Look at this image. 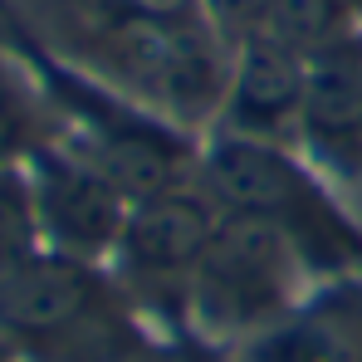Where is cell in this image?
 <instances>
[{
	"mask_svg": "<svg viewBox=\"0 0 362 362\" xmlns=\"http://www.w3.org/2000/svg\"><path fill=\"white\" fill-rule=\"evenodd\" d=\"M0 333L35 362H127L137 353L127 294L98 264L54 250L0 269Z\"/></svg>",
	"mask_w": 362,
	"mask_h": 362,
	"instance_id": "cell-1",
	"label": "cell"
},
{
	"mask_svg": "<svg viewBox=\"0 0 362 362\" xmlns=\"http://www.w3.org/2000/svg\"><path fill=\"white\" fill-rule=\"evenodd\" d=\"M269 5H274V0H201L206 25L216 30L221 45H230V54H235L240 45H250V40L264 30Z\"/></svg>",
	"mask_w": 362,
	"mask_h": 362,
	"instance_id": "cell-11",
	"label": "cell"
},
{
	"mask_svg": "<svg viewBox=\"0 0 362 362\" xmlns=\"http://www.w3.org/2000/svg\"><path fill=\"white\" fill-rule=\"evenodd\" d=\"M299 264V250L284 230L221 211V226L191 279V313L211 328H255L289 303Z\"/></svg>",
	"mask_w": 362,
	"mask_h": 362,
	"instance_id": "cell-3",
	"label": "cell"
},
{
	"mask_svg": "<svg viewBox=\"0 0 362 362\" xmlns=\"http://www.w3.org/2000/svg\"><path fill=\"white\" fill-rule=\"evenodd\" d=\"M299 132L328 167L362 172V40L343 35L308 59Z\"/></svg>",
	"mask_w": 362,
	"mask_h": 362,
	"instance_id": "cell-8",
	"label": "cell"
},
{
	"mask_svg": "<svg viewBox=\"0 0 362 362\" xmlns=\"http://www.w3.org/2000/svg\"><path fill=\"white\" fill-rule=\"evenodd\" d=\"M216 226H221V206L211 201L201 177L132 201L122 240L113 250L122 284L132 294L167 299L172 308H191V279Z\"/></svg>",
	"mask_w": 362,
	"mask_h": 362,
	"instance_id": "cell-5",
	"label": "cell"
},
{
	"mask_svg": "<svg viewBox=\"0 0 362 362\" xmlns=\"http://www.w3.org/2000/svg\"><path fill=\"white\" fill-rule=\"evenodd\" d=\"M108 54L122 74L167 113V118H201L226 98L230 64L221 59V40L206 20H108Z\"/></svg>",
	"mask_w": 362,
	"mask_h": 362,
	"instance_id": "cell-4",
	"label": "cell"
},
{
	"mask_svg": "<svg viewBox=\"0 0 362 362\" xmlns=\"http://www.w3.org/2000/svg\"><path fill=\"white\" fill-rule=\"evenodd\" d=\"M25 177H30V191H35L45 250L88 259V264H98L103 255L118 250L132 201L83 152H45V147H35Z\"/></svg>",
	"mask_w": 362,
	"mask_h": 362,
	"instance_id": "cell-6",
	"label": "cell"
},
{
	"mask_svg": "<svg viewBox=\"0 0 362 362\" xmlns=\"http://www.w3.org/2000/svg\"><path fill=\"white\" fill-rule=\"evenodd\" d=\"M196 177L221 211L255 216V221H269L274 230H284L289 245L299 250V259L313 269H343L362 255L358 226L269 137L221 132L211 142V152H201Z\"/></svg>",
	"mask_w": 362,
	"mask_h": 362,
	"instance_id": "cell-2",
	"label": "cell"
},
{
	"mask_svg": "<svg viewBox=\"0 0 362 362\" xmlns=\"http://www.w3.org/2000/svg\"><path fill=\"white\" fill-rule=\"evenodd\" d=\"M45 250L40 235V211H35V191L20 167H0V269L30 259Z\"/></svg>",
	"mask_w": 362,
	"mask_h": 362,
	"instance_id": "cell-10",
	"label": "cell"
},
{
	"mask_svg": "<svg viewBox=\"0 0 362 362\" xmlns=\"http://www.w3.org/2000/svg\"><path fill=\"white\" fill-rule=\"evenodd\" d=\"M343 30H348V0H274L264 30L255 40H274L303 59H313L328 45H338Z\"/></svg>",
	"mask_w": 362,
	"mask_h": 362,
	"instance_id": "cell-9",
	"label": "cell"
},
{
	"mask_svg": "<svg viewBox=\"0 0 362 362\" xmlns=\"http://www.w3.org/2000/svg\"><path fill=\"white\" fill-rule=\"evenodd\" d=\"M303 93H308V59L274 40H250L230 59L226 98H221L226 132L274 142L284 127H299Z\"/></svg>",
	"mask_w": 362,
	"mask_h": 362,
	"instance_id": "cell-7",
	"label": "cell"
},
{
	"mask_svg": "<svg viewBox=\"0 0 362 362\" xmlns=\"http://www.w3.org/2000/svg\"><path fill=\"white\" fill-rule=\"evenodd\" d=\"M0 362H15V348H10V338L0 333Z\"/></svg>",
	"mask_w": 362,
	"mask_h": 362,
	"instance_id": "cell-14",
	"label": "cell"
},
{
	"mask_svg": "<svg viewBox=\"0 0 362 362\" xmlns=\"http://www.w3.org/2000/svg\"><path fill=\"white\" fill-rule=\"evenodd\" d=\"M20 152H30V108L20 88L0 74V167H15Z\"/></svg>",
	"mask_w": 362,
	"mask_h": 362,
	"instance_id": "cell-12",
	"label": "cell"
},
{
	"mask_svg": "<svg viewBox=\"0 0 362 362\" xmlns=\"http://www.w3.org/2000/svg\"><path fill=\"white\" fill-rule=\"evenodd\" d=\"M113 15H137V20H191L201 0H108Z\"/></svg>",
	"mask_w": 362,
	"mask_h": 362,
	"instance_id": "cell-13",
	"label": "cell"
}]
</instances>
